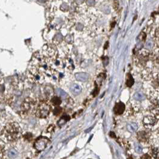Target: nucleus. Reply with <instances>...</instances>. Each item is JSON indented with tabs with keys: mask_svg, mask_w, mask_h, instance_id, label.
Wrapping results in <instances>:
<instances>
[{
	"mask_svg": "<svg viewBox=\"0 0 159 159\" xmlns=\"http://www.w3.org/2000/svg\"><path fill=\"white\" fill-rule=\"evenodd\" d=\"M22 135V130L18 124L11 123L7 124L2 133L3 138L8 142L17 141Z\"/></svg>",
	"mask_w": 159,
	"mask_h": 159,
	"instance_id": "f257e3e1",
	"label": "nucleus"
},
{
	"mask_svg": "<svg viewBox=\"0 0 159 159\" xmlns=\"http://www.w3.org/2000/svg\"><path fill=\"white\" fill-rule=\"evenodd\" d=\"M52 107L47 100H42L35 109V115L40 118H45L49 115Z\"/></svg>",
	"mask_w": 159,
	"mask_h": 159,
	"instance_id": "f03ea898",
	"label": "nucleus"
},
{
	"mask_svg": "<svg viewBox=\"0 0 159 159\" xmlns=\"http://www.w3.org/2000/svg\"><path fill=\"white\" fill-rule=\"evenodd\" d=\"M158 123V117L155 115H147L143 117L142 119V124L143 126L148 129H151L153 128Z\"/></svg>",
	"mask_w": 159,
	"mask_h": 159,
	"instance_id": "7ed1b4c3",
	"label": "nucleus"
},
{
	"mask_svg": "<svg viewBox=\"0 0 159 159\" xmlns=\"http://www.w3.org/2000/svg\"><path fill=\"white\" fill-rule=\"evenodd\" d=\"M137 139L138 140L143 143H150V140L151 138V134L150 131L142 130L138 131L137 133Z\"/></svg>",
	"mask_w": 159,
	"mask_h": 159,
	"instance_id": "20e7f679",
	"label": "nucleus"
},
{
	"mask_svg": "<svg viewBox=\"0 0 159 159\" xmlns=\"http://www.w3.org/2000/svg\"><path fill=\"white\" fill-rule=\"evenodd\" d=\"M49 139L45 137H41L37 140L34 143V148L36 150L42 151L44 150L48 143Z\"/></svg>",
	"mask_w": 159,
	"mask_h": 159,
	"instance_id": "39448f33",
	"label": "nucleus"
},
{
	"mask_svg": "<svg viewBox=\"0 0 159 159\" xmlns=\"http://www.w3.org/2000/svg\"><path fill=\"white\" fill-rule=\"evenodd\" d=\"M35 105V100H34L33 99L31 98H27L25 100L23 101L22 108L23 111L24 112H28L31 109V108L34 106Z\"/></svg>",
	"mask_w": 159,
	"mask_h": 159,
	"instance_id": "423d86ee",
	"label": "nucleus"
},
{
	"mask_svg": "<svg viewBox=\"0 0 159 159\" xmlns=\"http://www.w3.org/2000/svg\"><path fill=\"white\" fill-rule=\"evenodd\" d=\"M126 111V105L122 102H118L114 106V111L116 115H119L123 114Z\"/></svg>",
	"mask_w": 159,
	"mask_h": 159,
	"instance_id": "0eeeda50",
	"label": "nucleus"
},
{
	"mask_svg": "<svg viewBox=\"0 0 159 159\" xmlns=\"http://www.w3.org/2000/svg\"><path fill=\"white\" fill-rule=\"evenodd\" d=\"M140 111V106L138 103H131L127 109V115H133L136 112H138Z\"/></svg>",
	"mask_w": 159,
	"mask_h": 159,
	"instance_id": "6e6552de",
	"label": "nucleus"
},
{
	"mask_svg": "<svg viewBox=\"0 0 159 159\" xmlns=\"http://www.w3.org/2000/svg\"><path fill=\"white\" fill-rule=\"evenodd\" d=\"M89 75L87 73H78L75 75L77 81L80 82H87L89 79Z\"/></svg>",
	"mask_w": 159,
	"mask_h": 159,
	"instance_id": "1a4fd4ad",
	"label": "nucleus"
},
{
	"mask_svg": "<svg viewBox=\"0 0 159 159\" xmlns=\"http://www.w3.org/2000/svg\"><path fill=\"white\" fill-rule=\"evenodd\" d=\"M70 91L71 93L74 95H79L82 92V88L80 85L76 84V83H73L72 84L70 87Z\"/></svg>",
	"mask_w": 159,
	"mask_h": 159,
	"instance_id": "9d476101",
	"label": "nucleus"
},
{
	"mask_svg": "<svg viewBox=\"0 0 159 159\" xmlns=\"http://www.w3.org/2000/svg\"><path fill=\"white\" fill-rule=\"evenodd\" d=\"M145 94L142 93V92H137L136 93H134L133 95V99L135 100L136 101L138 102H141L143 101L145 99Z\"/></svg>",
	"mask_w": 159,
	"mask_h": 159,
	"instance_id": "9b49d317",
	"label": "nucleus"
},
{
	"mask_svg": "<svg viewBox=\"0 0 159 159\" xmlns=\"http://www.w3.org/2000/svg\"><path fill=\"white\" fill-rule=\"evenodd\" d=\"M127 129L130 133L136 132L138 129V126L136 123H130L127 125Z\"/></svg>",
	"mask_w": 159,
	"mask_h": 159,
	"instance_id": "f8f14e48",
	"label": "nucleus"
},
{
	"mask_svg": "<svg viewBox=\"0 0 159 159\" xmlns=\"http://www.w3.org/2000/svg\"><path fill=\"white\" fill-rule=\"evenodd\" d=\"M51 103L54 106H58L61 103V99L58 96H55V97H52L51 99Z\"/></svg>",
	"mask_w": 159,
	"mask_h": 159,
	"instance_id": "ddd939ff",
	"label": "nucleus"
},
{
	"mask_svg": "<svg viewBox=\"0 0 159 159\" xmlns=\"http://www.w3.org/2000/svg\"><path fill=\"white\" fill-rule=\"evenodd\" d=\"M56 93L57 94V95H58V97H59L61 99H66L67 98L69 97L68 94L64 91H63L62 89L61 88H57L56 89Z\"/></svg>",
	"mask_w": 159,
	"mask_h": 159,
	"instance_id": "4468645a",
	"label": "nucleus"
},
{
	"mask_svg": "<svg viewBox=\"0 0 159 159\" xmlns=\"http://www.w3.org/2000/svg\"><path fill=\"white\" fill-rule=\"evenodd\" d=\"M150 153L151 155L155 158L158 159V148L157 146H152L150 150Z\"/></svg>",
	"mask_w": 159,
	"mask_h": 159,
	"instance_id": "2eb2a0df",
	"label": "nucleus"
},
{
	"mask_svg": "<svg viewBox=\"0 0 159 159\" xmlns=\"http://www.w3.org/2000/svg\"><path fill=\"white\" fill-rule=\"evenodd\" d=\"M18 152L15 149H10L7 152V156L10 158H15L18 156Z\"/></svg>",
	"mask_w": 159,
	"mask_h": 159,
	"instance_id": "dca6fc26",
	"label": "nucleus"
},
{
	"mask_svg": "<svg viewBox=\"0 0 159 159\" xmlns=\"http://www.w3.org/2000/svg\"><path fill=\"white\" fill-rule=\"evenodd\" d=\"M70 119V118L69 117V116H63V117H61L60 118V119L58 121V124L60 126H62L64 124H65L67 121Z\"/></svg>",
	"mask_w": 159,
	"mask_h": 159,
	"instance_id": "f3484780",
	"label": "nucleus"
},
{
	"mask_svg": "<svg viewBox=\"0 0 159 159\" xmlns=\"http://www.w3.org/2000/svg\"><path fill=\"white\" fill-rule=\"evenodd\" d=\"M134 83V79L132 77V76L130 74L127 75V79H126V85L129 87H131Z\"/></svg>",
	"mask_w": 159,
	"mask_h": 159,
	"instance_id": "a211bd4d",
	"label": "nucleus"
},
{
	"mask_svg": "<svg viewBox=\"0 0 159 159\" xmlns=\"http://www.w3.org/2000/svg\"><path fill=\"white\" fill-rule=\"evenodd\" d=\"M62 111V109L61 107H60L59 106H57L55 109H54V115H59V114H61V112Z\"/></svg>",
	"mask_w": 159,
	"mask_h": 159,
	"instance_id": "6ab92c4d",
	"label": "nucleus"
},
{
	"mask_svg": "<svg viewBox=\"0 0 159 159\" xmlns=\"http://www.w3.org/2000/svg\"><path fill=\"white\" fill-rule=\"evenodd\" d=\"M135 150H136V151L138 153H141L142 152V148L140 145L139 144H137L136 145V147H135Z\"/></svg>",
	"mask_w": 159,
	"mask_h": 159,
	"instance_id": "aec40b11",
	"label": "nucleus"
},
{
	"mask_svg": "<svg viewBox=\"0 0 159 159\" xmlns=\"http://www.w3.org/2000/svg\"><path fill=\"white\" fill-rule=\"evenodd\" d=\"M4 148L2 147V146H0V159H1L4 155Z\"/></svg>",
	"mask_w": 159,
	"mask_h": 159,
	"instance_id": "412c9836",
	"label": "nucleus"
},
{
	"mask_svg": "<svg viewBox=\"0 0 159 159\" xmlns=\"http://www.w3.org/2000/svg\"><path fill=\"white\" fill-rule=\"evenodd\" d=\"M141 159H151V157L148 154H144L141 157Z\"/></svg>",
	"mask_w": 159,
	"mask_h": 159,
	"instance_id": "4be33fe9",
	"label": "nucleus"
},
{
	"mask_svg": "<svg viewBox=\"0 0 159 159\" xmlns=\"http://www.w3.org/2000/svg\"><path fill=\"white\" fill-rule=\"evenodd\" d=\"M54 130H55V127H54V126L52 125V126H49V127H48L47 131H48V132L51 133V132H54Z\"/></svg>",
	"mask_w": 159,
	"mask_h": 159,
	"instance_id": "5701e85b",
	"label": "nucleus"
},
{
	"mask_svg": "<svg viewBox=\"0 0 159 159\" xmlns=\"http://www.w3.org/2000/svg\"><path fill=\"white\" fill-rule=\"evenodd\" d=\"M88 4L90 6H92L94 4V0H88Z\"/></svg>",
	"mask_w": 159,
	"mask_h": 159,
	"instance_id": "b1692460",
	"label": "nucleus"
},
{
	"mask_svg": "<svg viewBox=\"0 0 159 159\" xmlns=\"http://www.w3.org/2000/svg\"><path fill=\"white\" fill-rule=\"evenodd\" d=\"M77 1H78V3H82L83 0H77Z\"/></svg>",
	"mask_w": 159,
	"mask_h": 159,
	"instance_id": "393cba45",
	"label": "nucleus"
}]
</instances>
